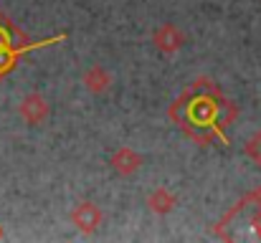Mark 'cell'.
I'll return each mask as SVG.
<instances>
[{
  "label": "cell",
  "instance_id": "obj_7",
  "mask_svg": "<svg viewBox=\"0 0 261 243\" xmlns=\"http://www.w3.org/2000/svg\"><path fill=\"white\" fill-rule=\"evenodd\" d=\"M147 205H150L152 213L168 215L170 210H175V205H177V195H175L173 190H168V187H155V190L147 195Z\"/></svg>",
  "mask_w": 261,
  "mask_h": 243
},
{
  "label": "cell",
  "instance_id": "obj_1",
  "mask_svg": "<svg viewBox=\"0 0 261 243\" xmlns=\"http://www.w3.org/2000/svg\"><path fill=\"white\" fill-rule=\"evenodd\" d=\"M198 91V86H195ZM221 96L216 99L213 94H205V91H198V94H185L180 101H175L173 112H182L180 117V127L200 140V142H208L213 134L221 137V142L226 145V137L221 134V127H228L226 119H221Z\"/></svg>",
  "mask_w": 261,
  "mask_h": 243
},
{
  "label": "cell",
  "instance_id": "obj_10",
  "mask_svg": "<svg viewBox=\"0 0 261 243\" xmlns=\"http://www.w3.org/2000/svg\"><path fill=\"white\" fill-rule=\"evenodd\" d=\"M259 236H261V223H259Z\"/></svg>",
  "mask_w": 261,
  "mask_h": 243
},
{
  "label": "cell",
  "instance_id": "obj_6",
  "mask_svg": "<svg viewBox=\"0 0 261 243\" xmlns=\"http://www.w3.org/2000/svg\"><path fill=\"white\" fill-rule=\"evenodd\" d=\"M82 84L87 86V91L99 96V94H107V91L112 89V74H109L101 64H94V66H89L87 71H84Z\"/></svg>",
  "mask_w": 261,
  "mask_h": 243
},
{
  "label": "cell",
  "instance_id": "obj_2",
  "mask_svg": "<svg viewBox=\"0 0 261 243\" xmlns=\"http://www.w3.org/2000/svg\"><path fill=\"white\" fill-rule=\"evenodd\" d=\"M18 114L23 117V122H25V124L38 127V124H43V122L48 119L51 106H48V101H46V96H43V94L31 91V94H25V96L20 99V104H18Z\"/></svg>",
  "mask_w": 261,
  "mask_h": 243
},
{
  "label": "cell",
  "instance_id": "obj_4",
  "mask_svg": "<svg viewBox=\"0 0 261 243\" xmlns=\"http://www.w3.org/2000/svg\"><path fill=\"white\" fill-rule=\"evenodd\" d=\"M152 43H155V48H158L160 53L170 56V53H177V51L182 48L185 36H182V31H180L175 23H163V25H158V28L152 31Z\"/></svg>",
  "mask_w": 261,
  "mask_h": 243
},
{
  "label": "cell",
  "instance_id": "obj_9",
  "mask_svg": "<svg viewBox=\"0 0 261 243\" xmlns=\"http://www.w3.org/2000/svg\"><path fill=\"white\" fill-rule=\"evenodd\" d=\"M256 198H259V203H261V185H259V190H256Z\"/></svg>",
  "mask_w": 261,
  "mask_h": 243
},
{
  "label": "cell",
  "instance_id": "obj_8",
  "mask_svg": "<svg viewBox=\"0 0 261 243\" xmlns=\"http://www.w3.org/2000/svg\"><path fill=\"white\" fill-rule=\"evenodd\" d=\"M244 152H246V157L254 162L256 167H261V129H256L249 140H246V145H244Z\"/></svg>",
  "mask_w": 261,
  "mask_h": 243
},
{
  "label": "cell",
  "instance_id": "obj_3",
  "mask_svg": "<svg viewBox=\"0 0 261 243\" xmlns=\"http://www.w3.org/2000/svg\"><path fill=\"white\" fill-rule=\"evenodd\" d=\"M101 221H104L101 208H99L96 203H91V200H82V203L71 210V223H74L84 236L96 233V231L101 228Z\"/></svg>",
  "mask_w": 261,
  "mask_h": 243
},
{
  "label": "cell",
  "instance_id": "obj_5",
  "mask_svg": "<svg viewBox=\"0 0 261 243\" xmlns=\"http://www.w3.org/2000/svg\"><path fill=\"white\" fill-rule=\"evenodd\" d=\"M109 165H112V170H114L119 177H129V175H135V172L142 167V155L135 152L132 147H119V150L112 152Z\"/></svg>",
  "mask_w": 261,
  "mask_h": 243
}]
</instances>
